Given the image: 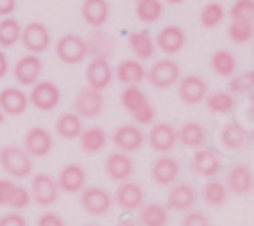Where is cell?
Masks as SVG:
<instances>
[{"label": "cell", "mask_w": 254, "mask_h": 226, "mask_svg": "<svg viewBox=\"0 0 254 226\" xmlns=\"http://www.w3.org/2000/svg\"><path fill=\"white\" fill-rule=\"evenodd\" d=\"M230 18L240 23H254V0H236L230 8Z\"/></svg>", "instance_id": "40"}, {"label": "cell", "mask_w": 254, "mask_h": 226, "mask_svg": "<svg viewBox=\"0 0 254 226\" xmlns=\"http://www.w3.org/2000/svg\"><path fill=\"white\" fill-rule=\"evenodd\" d=\"M31 198L39 204V206H53L59 200V186L57 179L51 177L49 173H37L31 179Z\"/></svg>", "instance_id": "4"}, {"label": "cell", "mask_w": 254, "mask_h": 226, "mask_svg": "<svg viewBox=\"0 0 254 226\" xmlns=\"http://www.w3.org/2000/svg\"><path fill=\"white\" fill-rule=\"evenodd\" d=\"M20 35H23V29L16 18L6 16L0 20V45L2 47H12L14 43H18Z\"/></svg>", "instance_id": "35"}, {"label": "cell", "mask_w": 254, "mask_h": 226, "mask_svg": "<svg viewBox=\"0 0 254 226\" xmlns=\"http://www.w3.org/2000/svg\"><path fill=\"white\" fill-rule=\"evenodd\" d=\"M140 226H167L169 224V210L163 204H144L138 210Z\"/></svg>", "instance_id": "29"}, {"label": "cell", "mask_w": 254, "mask_h": 226, "mask_svg": "<svg viewBox=\"0 0 254 226\" xmlns=\"http://www.w3.org/2000/svg\"><path fill=\"white\" fill-rule=\"evenodd\" d=\"M112 204H114L112 194L104 188L94 186V188H83L81 192V206L92 216H106L112 210Z\"/></svg>", "instance_id": "5"}, {"label": "cell", "mask_w": 254, "mask_h": 226, "mask_svg": "<svg viewBox=\"0 0 254 226\" xmlns=\"http://www.w3.org/2000/svg\"><path fill=\"white\" fill-rule=\"evenodd\" d=\"M165 2H169V4H181L183 0H165Z\"/></svg>", "instance_id": "51"}, {"label": "cell", "mask_w": 254, "mask_h": 226, "mask_svg": "<svg viewBox=\"0 0 254 226\" xmlns=\"http://www.w3.org/2000/svg\"><path fill=\"white\" fill-rule=\"evenodd\" d=\"M177 131L169 122H159L149 133V145L157 153H169L177 147Z\"/></svg>", "instance_id": "16"}, {"label": "cell", "mask_w": 254, "mask_h": 226, "mask_svg": "<svg viewBox=\"0 0 254 226\" xmlns=\"http://www.w3.org/2000/svg\"><path fill=\"white\" fill-rule=\"evenodd\" d=\"M197 202V194L191 183H175L167 194V210L189 212Z\"/></svg>", "instance_id": "13"}, {"label": "cell", "mask_w": 254, "mask_h": 226, "mask_svg": "<svg viewBox=\"0 0 254 226\" xmlns=\"http://www.w3.org/2000/svg\"><path fill=\"white\" fill-rule=\"evenodd\" d=\"M104 171L112 181H118V183H124V181H130L132 173H134V163L132 159L122 153V151H116V153H110L108 159L104 163Z\"/></svg>", "instance_id": "12"}, {"label": "cell", "mask_w": 254, "mask_h": 226, "mask_svg": "<svg viewBox=\"0 0 254 226\" xmlns=\"http://www.w3.org/2000/svg\"><path fill=\"white\" fill-rule=\"evenodd\" d=\"M181 226H211V222H209V218L203 212L189 210L185 214V218L181 220Z\"/></svg>", "instance_id": "42"}, {"label": "cell", "mask_w": 254, "mask_h": 226, "mask_svg": "<svg viewBox=\"0 0 254 226\" xmlns=\"http://www.w3.org/2000/svg\"><path fill=\"white\" fill-rule=\"evenodd\" d=\"M114 200L116 204L126 210V212H136L144 206V190L140 183L134 181H124L118 186V190L114 192Z\"/></svg>", "instance_id": "9"}, {"label": "cell", "mask_w": 254, "mask_h": 226, "mask_svg": "<svg viewBox=\"0 0 254 226\" xmlns=\"http://www.w3.org/2000/svg\"><path fill=\"white\" fill-rule=\"evenodd\" d=\"M73 112L83 118H98L104 112V96L98 90L92 88H81L73 102Z\"/></svg>", "instance_id": "6"}, {"label": "cell", "mask_w": 254, "mask_h": 226, "mask_svg": "<svg viewBox=\"0 0 254 226\" xmlns=\"http://www.w3.org/2000/svg\"><path fill=\"white\" fill-rule=\"evenodd\" d=\"M0 226H27V220L18 212H6L0 216Z\"/></svg>", "instance_id": "45"}, {"label": "cell", "mask_w": 254, "mask_h": 226, "mask_svg": "<svg viewBox=\"0 0 254 226\" xmlns=\"http://www.w3.org/2000/svg\"><path fill=\"white\" fill-rule=\"evenodd\" d=\"M120 102L124 110L136 120V125H151L155 120V106L138 86H126L120 96Z\"/></svg>", "instance_id": "1"}, {"label": "cell", "mask_w": 254, "mask_h": 226, "mask_svg": "<svg viewBox=\"0 0 254 226\" xmlns=\"http://www.w3.org/2000/svg\"><path fill=\"white\" fill-rule=\"evenodd\" d=\"M29 102L41 112H51L59 106L61 102V92L53 81H39L33 86L29 94Z\"/></svg>", "instance_id": "7"}, {"label": "cell", "mask_w": 254, "mask_h": 226, "mask_svg": "<svg viewBox=\"0 0 254 226\" xmlns=\"http://www.w3.org/2000/svg\"><path fill=\"white\" fill-rule=\"evenodd\" d=\"M177 139L189 149H201V145L205 143V127L201 122H193V120L185 122L177 133Z\"/></svg>", "instance_id": "30"}, {"label": "cell", "mask_w": 254, "mask_h": 226, "mask_svg": "<svg viewBox=\"0 0 254 226\" xmlns=\"http://www.w3.org/2000/svg\"><path fill=\"white\" fill-rule=\"evenodd\" d=\"M31 157H45L53 149V135L45 127H33L25 135V147Z\"/></svg>", "instance_id": "14"}, {"label": "cell", "mask_w": 254, "mask_h": 226, "mask_svg": "<svg viewBox=\"0 0 254 226\" xmlns=\"http://www.w3.org/2000/svg\"><path fill=\"white\" fill-rule=\"evenodd\" d=\"M240 86L242 88H254V72H248V74H244L242 77H240Z\"/></svg>", "instance_id": "48"}, {"label": "cell", "mask_w": 254, "mask_h": 226, "mask_svg": "<svg viewBox=\"0 0 254 226\" xmlns=\"http://www.w3.org/2000/svg\"><path fill=\"white\" fill-rule=\"evenodd\" d=\"M55 131H57V135H59L61 139L73 141V139L81 137V133H83V120H81L75 112H63V114L57 118Z\"/></svg>", "instance_id": "28"}, {"label": "cell", "mask_w": 254, "mask_h": 226, "mask_svg": "<svg viewBox=\"0 0 254 226\" xmlns=\"http://www.w3.org/2000/svg\"><path fill=\"white\" fill-rule=\"evenodd\" d=\"M29 106V96L18 90V88H4L0 92V110L10 114V116H18L23 114Z\"/></svg>", "instance_id": "25"}, {"label": "cell", "mask_w": 254, "mask_h": 226, "mask_svg": "<svg viewBox=\"0 0 254 226\" xmlns=\"http://www.w3.org/2000/svg\"><path fill=\"white\" fill-rule=\"evenodd\" d=\"M228 37L234 43H248L254 37V23H240V20H232L228 27Z\"/></svg>", "instance_id": "39"}, {"label": "cell", "mask_w": 254, "mask_h": 226, "mask_svg": "<svg viewBox=\"0 0 254 226\" xmlns=\"http://www.w3.org/2000/svg\"><path fill=\"white\" fill-rule=\"evenodd\" d=\"M179 98L183 104L195 106L201 100L207 98V84L205 79L199 75H185L183 79H179Z\"/></svg>", "instance_id": "18"}, {"label": "cell", "mask_w": 254, "mask_h": 226, "mask_svg": "<svg viewBox=\"0 0 254 226\" xmlns=\"http://www.w3.org/2000/svg\"><path fill=\"white\" fill-rule=\"evenodd\" d=\"M136 16L142 23H157L163 16L161 0H136Z\"/></svg>", "instance_id": "36"}, {"label": "cell", "mask_w": 254, "mask_h": 226, "mask_svg": "<svg viewBox=\"0 0 254 226\" xmlns=\"http://www.w3.org/2000/svg\"><path fill=\"white\" fill-rule=\"evenodd\" d=\"M201 198L203 202L207 204V206H224L226 200H228V188L226 183L218 181V179H209L205 186H203V192H201Z\"/></svg>", "instance_id": "33"}, {"label": "cell", "mask_w": 254, "mask_h": 226, "mask_svg": "<svg viewBox=\"0 0 254 226\" xmlns=\"http://www.w3.org/2000/svg\"><path fill=\"white\" fill-rule=\"evenodd\" d=\"M252 141H254V131H252Z\"/></svg>", "instance_id": "53"}, {"label": "cell", "mask_w": 254, "mask_h": 226, "mask_svg": "<svg viewBox=\"0 0 254 226\" xmlns=\"http://www.w3.org/2000/svg\"><path fill=\"white\" fill-rule=\"evenodd\" d=\"M108 14H110V6L106 0H83L81 4V16L83 20L98 29L102 25H106V20H108Z\"/></svg>", "instance_id": "26"}, {"label": "cell", "mask_w": 254, "mask_h": 226, "mask_svg": "<svg viewBox=\"0 0 254 226\" xmlns=\"http://www.w3.org/2000/svg\"><path fill=\"white\" fill-rule=\"evenodd\" d=\"M16 183L12 179H0V206H10Z\"/></svg>", "instance_id": "43"}, {"label": "cell", "mask_w": 254, "mask_h": 226, "mask_svg": "<svg viewBox=\"0 0 254 226\" xmlns=\"http://www.w3.org/2000/svg\"><path fill=\"white\" fill-rule=\"evenodd\" d=\"M79 143H81V151L83 153H98L106 147L108 143V135L102 127H92V129H83L81 137H79Z\"/></svg>", "instance_id": "32"}, {"label": "cell", "mask_w": 254, "mask_h": 226, "mask_svg": "<svg viewBox=\"0 0 254 226\" xmlns=\"http://www.w3.org/2000/svg\"><path fill=\"white\" fill-rule=\"evenodd\" d=\"M220 143L230 153L242 151L248 143V133L238 125V122H228V125H224L220 131Z\"/></svg>", "instance_id": "24"}, {"label": "cell", "mask_w": 254, "mask_h": 226, "mask_svg": "<svg viewBox=\"0 0 254 226\" xmlns=\"http://www.w3.org/2000/svg\"><path fill=\"white\" fill-rule=\"evenodd\" d=\"M252 183H254V175L250 171V167L246 165H234L228 171L226 177V188L228 192L236 194V196H246L252 190Z\"/></svg>", "instance_id": "23"}, {"label": "cell", "mask_w": 254, "mask_h": 226, "mask_svg": "<svg viewBox=\"0 0 254 226\" xmlns=\"http://www.w3.org/2000/svg\"><path fill=\"white\" fill-rule=\"evenodd\" d=\"M236 66H238L236 57L232 55L228 49H218L214 55H211V70L222 77H230L236 72Z\"/></svg>", "instance_id": "34"}, {"label": "cell", "mask_w": 254, "mask_h": 226, "mask_svg": "<svg viewBox=\"0 0 254 226\" xmlns=\"http://www.w3.org/2000/svg\"><path fill=\"white\" fill-rule=\"evenodd\" d=\"M252 190H254V183H252Z\"/></svg>", "instance_id": "55"}, {"label": "cell", "mask_w": 254, "mask_h": 226, "mask_svg": "<svg viewBox=\"0 0 254 226\" xmlns=\"http://www.w3.org/2000/svg\"><path fill=\"white\" fill-rule=\"evenodd\" d=\"M114 72L108 64V59H94L86 70V79H88V88L102 92L104 88H108L112 84Z\"/></svg>", "instance_id": "21"}, {"label": "cell", "mask_w": 254, "mask_h": 226, "mask_svg": "<svg viewBox=\"0 0 254 226\" xmlns=\"http://www.w3.org/2000/svg\"><path fill=\"white\" fill-rule=\"evenodd\" d=\"M16 8V0H0V14H2L4 18L8 14H12Z\"/></svg>", "instance_id": "46"}, {"label": "cell", "mask_w": 254, "mask_h": 226, "mask_svg": "<svg viewBox=\"0 0 254 226\" xmlns=\"http://www.w3.org/2000/svg\"><path fill=\"white\" fill-rule=\"evenodd\" d=\"M185 41H187V37H185V31L181 27L169 25V27L161 29V33L157 35V43L155 45L167 55H175L185 47Z\"/></svg>", "instance_id": "22"}, {"label": "cell", "mask_w": 254, "mask_h": 226, "mask_svg": "<svg viewBox=\"0 0 254 226\" xmlns=\"http://www.w3.org/2000/svg\"><path fill=\"white\" fill-rule=\"evenodd\" d=\"M248 108H250V112L254 114V94L250 96V102H248Z\"/></svg>", "instance_id": "50"}, {"label": "cell", "mask_w": 254, "mask_h": 226, "mask_svg": "<svg viewBox=\"0 0 254 226\" xmlns=\"http://www.w3.org/2000/svg\"><path fill=\"white\" fill-rule=\"evenodd\" d=\"M112 143L122 153H134L144 145V133L136 125H122L114 131Z\"/></svg>", "instance_id": "17"}, {"label": "cell", "mask_w": 254, "mask_h": 226, "mask_svg": "<svg viewBox=\"0 0 254 226\" xmlns=\"http://www.w3.org/2000/svg\"><path fill=\"white\" fill-rule=\"evenodd\" d=\"M128 45L130 51L138 57V59H151L155 55V43H153V37L146 33V31H134L128 37Z\"/></svg>", "instance_id": "31"}, {"label": "cell", "mask_w": 254, "mask_h": 226, "mask_svg": "<svg viewBox=\"0 0 254 226\" xmlns=\"http://www.w3.org/2000/svg\"><path fill=\"white\" fill-rule=\"evenodd\" d=\"M86 179H88L86 169H83L79 163H69V165H65L57 175L59 192L79 194V192H83V188H86Z\"/></svg>", "instance_id": "10"}, {"label": "cell", "mask_w": 254, "mask_h": 226, "mask_svg": "<svg viewBox=\"0 0 254 226\" xmlns=\"http://www.w3.org/2000/svg\"><path fill=\"white\" fill-rule=\"evenodd\" d=\"M20 41H23L25 49L31 53V55H39L49 49L51 45V35H49V29L43 25V23H29L25 29H23V35H20Z\"/></svg>", "instance_id": "8"}, {"label": "cell", "mask_w": 254, "mask_h": 226, "mask_svg": "<svg viewBox=\"0 0 254 226\" xmlns=\"http://www.w3.org/2000/svg\"><path fill=\"white\" fill-rule=\"evenodd\" d=\"M116 77H118V81H122V84H126V86H138L140 81H144L146 72H144V66L140 64V61L124 59L116 70Z\"/></svg>", "instance_id": "27"}, {"label": "cell", "mask_w": 254, "mask_h": 226, "mask_svg": "<svg viewBox=\"0 0 254 226\" xmlns=\"http://www.w3.org/2000/svg\"><path fill=\"white\" fill-rule=\"evenodd\" d=\"M43 72V61L39 59V55H25L16 61L14 66V79L20 86H35L37 79Z\"/></svg>", "instance_id": "19"}, {"label": "cell", "mask_w": 254, "mask_h": 226, "mask_svg": "<svg viewBox=\"0 0 254 226\" xmlns=\"http://www.w3.org/2000/svg\"><path fill=\"white\" fill-rule=\"evenodd\" d=\"M191 167L199 177H214L222 169V157L214 149H197L191 159Z\"/></svg>", "instance_id": "20"}, {"label": "cell", "mask_w": 254, "mask_h": 226, "mask_svg": "<svg viewBox=\"0 0 254 226\" xmlns=\"http://www.w3.org/2000/svg\"><path fill=\"white\" fill-rule=\"evenodd\" d=\"M31 192L27 190V188H23V186H16V190H14V196H12V200H10V208H14V210H25L29 204H31Z\"/></svg>", "instance_id": "41"}, {"label": "cell", "mask_w": 254, "mask_h": 226, "mask_svg": "<svg viewBox=\"0 0 254 226\" xmlns=\"http://www.w3.org/2000/svg\"><path fill=\"white\" fill-rule=\"evenodd\" d=\"M6 74H8V59H6L4 51L0 49V79H2Z\"/></svg>", "instance_id": "47"}, {"label": "cell", "mask_w": 254, "mask_h": 226, "mask_svg": "<svg viewBox=\"0 0 254 226\" xmlns=\"http://www.w3.org/2000/svg\"><path fill=\"white\" fill-rule=\"evenodd\" d=\"M226 16V10L220 2H207L199 12V23L203 29H216Z\"/></svg>", "instance_id": "38"}, {"label": "cell", "mask_w": 254, "mask_h": 226, "mask_svg": "<svg viewBox=\"0 0 254 226\" xmlns=\"http://www.w3.org/2000/svg\"><path fill=\"white\" fill-rule=\"evenodd\" d=\"M0 167L10 177H29L33 173V157L16 145H6L0 149Z\"/></svg>", "instance_id": "2"}, {"label": "cell", "mask_w": 254, "mask_h": 226, "mask_svg": "<svg viewBox=\"0 0 254 226\" xmlns=\"http://www.w3.org/2000/svg\"><path fill=\"white\" fill-rule=\"evenodd\" d=\"M55 53L63 64L75 66L88 57V45L79 35H63L55 45Z\"/></svg>", "instance_id": "3"}, {"label": "cell", "mask_w": 254, "mask_h": 226, "mask_svg": "<svg viewBox=\"0 0 254 226\" xmlns=\"http://www.w3.org/2000/svg\"><path fill=\"white\" fill-rule=\"evenodd\" d=\"M86 226H96V224H86Z\"/></svg>", "instance_id": "54"}, {"label": "cell", "mask_w": 254, "mask_h": 226, "mask_svg": "<svg viewBox=\"0 0 254 226\" xmlns=\"http://www.w3.org/2000/svg\"><path fill=\"white\" fill-rule=\"evenodd\" d=\"M179 171H181L179 161H177L175 157L163 155V157H159V159L153 163L151 177H153V181L157 183V186L167 188V186H175V181L179 179Z\"/></svg>", "instance_id": "15"}, {"label": "cell", "mask_w": 254, "mask_h": 226, "mask_svg": "<svg viewBox=\"0 0 254 226\" xmlns=\"http://www.w3.org/2000/svg\"><path fill=\"white\" fill-rule=\"evenodd\" d=\"M179 75H181V70H179V66L175 64L173 59H161L151 68L149 81L155 88L165 90V88H171L173 84H177Z\"/></svg>", "instance_id": "11"}, {"label": "cell", "mask_w": 254, "mask_h": 226, "mask_svg": "<svg viewBox=\"0 0 254 226\" xmlns=\"http://www.w3.org/2000/svg\"><path fill=\"white\" fill-rule=\"evenodd\" d=\"M2 120H4V112H2V110H0V122H2Z\"/></svg>", "instance_id": "52"}, {"label": "cell", "mask_w": 254, "mask_h": 226, "mask_svg": "<svg viewBox=\"0 0 254 226\" xmlns=\"http://www.w3.org/2000/svg\"><path fill=\"white\" fill-rule=\"evenodd\" d=\"M37 226H65V222L55 212H43L37 218Z\"/></svg>", "instance_id": "44"}, {"label": "cell", "mask_w": 254, "mask_h": 226, "mask_svg": "<svg viewBox=\"0 0 254 226\" xmlns=\"http://www.w3.org/2000/svg\"><path fill=\"white\" fill-rule=\"evenodd\" d=\"M116 226H140V224H136V222H132V220H122V222H118Z\"/></svg>", "instance_id": "49"}, {"label": "cell", "mask_w": 254, "mask_h": 226, "mask_svg": "<svg viewBox=\"0 0 254 226\" xmlns=\"http://www.w3.org/2000/svg\"><path fill=\"white\" fill-rule=\"evenodd\" d=\"M205 102H207L209 112H214V114H230L236 104L234 96L228 94V92H214L205 98Z\"/></svg>", "instance_id": "37"}]
</instances>
